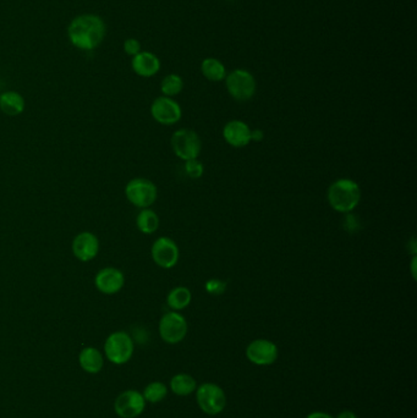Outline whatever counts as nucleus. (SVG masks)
<instances>
[{
    "instance_id": "nucleus-1",
    "label": "nucleus",
    "mask_w": 417,
    "mask_h": 418,
    "mask_svg": "<svg viewBox=\"0 0 417 418\" xmlns=\"http://www.w3.org/2000/svg\"><path fill=\"white\" fill-rule=\"evenodd\" d=\"M107 35L105 22L96 14H83L72 19L67 26V38L80 51L91 52L102 44Z\"/></svg>"
},
{
    "instance_id": "nucleus-2",
    "label": "nucleus",
    "mask_w": 417,
    "mask_h": 418,
    "mask_svg": "<svg viewBox=\"0 0 417 418\" xmlns=\"http://www.w3.org/2000/svg\"><path fill=\"white\" fill-rule=\"evenodd\" d=\"M327 200L335 212H352L360 203V186L351 179H338L330 186Z\"/></svg>"
},
{
    "instance_id": "nucleus-3",
    "label": "nucleus",
    "mask_w": 417,
    "mask_h": 418,
    "mask_svg": "<svg viewBox=\"0 0 417 418\" xmlns=\"http://www.w3.org/2000/svg\"><path fill=\"white\" fill-rule=\"evenodd\" d=\"M134 340L124 331H114L104 342L105 357L117 366L128 363L134 355Z\"/></svg>"
},
{
    "instance_id": "nucleus-4",
    "label": "nucleus",
    "mask_w": 417,
    "mask_h": 418,
    "mask_svg": "<svg viewBox=\"0 0 417 418\" xmlns=\"http://www.w3.org/2000/svg\"><path fill=\"white\" fill-rule=\"evenodd\" d=\"M196 401L202 412L216 416L227 406V395L222 387L214 383H203L196 389Z\"/></svg>"
},
{
    "instance_id": "nucleus-5",
    "label": "nucleus",
    "mask_w": 417,
    "mask_h": 418,
    "mask_svg": "<svg viewBox=\"0 0 417 418\" xmlns=\"http://www.w3.org/2000/svg\"><path fill=\"white\" fill-rule=\"evenodd\" d=\"M125 196L137 208H150L158 197L157 186L144 177H135L125 186Z\"/></svg>"
},
{
    "instance_id": "nucleus-6",
    "label": "nucleus",
    "mask_w": 417,
    "mask_h": 418,
    "mask_svg": "<svg viewBox=\"0 0 417 418\" xmlns=\"http://www.w3.org/2000/svg\"><path fill=\"white\" fill-rule=\"evenodd\" d=\"M170 143L176 157L182 160L197 159L201 153V139L194 130H178L171 136Z\"/></svg>"
},
{
    "instance_id": "nucleus-7",
    "label": "nucleus",
    "mask_w": 417,
    "mask_h": 418,
    "mask_svg": "<svg viewBox=\"0 0 417 418\" xmlns=\"http://www.w3.org/2000/svg\"><path fill=\"white\" fill-rule=\"evenodd\" d=\"M187 329L189 326L185 317L176 311L163 315L158 325L160 339L170 345H176L184 340L187 336Z\"/></svg>"
},
{
    "instance_id": "nucleus-8",
    "label": "nucleus",
    "mask_w": 417,
    "mask_h": 418,
    "mask_svg": "<svg viewBox=\"0 0 417 418\" xmlns=\"http://www.w3.org/2000/svg\"><path fill=\"white\" fill-rule=\"evenodd\" d=\"M225 85L229 94L239 102H246L256 93V80L246 70L237 69L225 78Z\"/></svg>"
},
{
    "instance_id": "nucleus-9",
    "label": "nucleus",
    "mask_w": 417,
    "mask_h": 418,
    "mask_svg": "<svg viewBox=\"0 0 417 418\" xmlns=\"http://www.w3.org/2000/svg\"><path fill=\"white\" fill-rule=\"evenodd\" d=\"M146 403L142 392L130 389L119 394L114 401V411L120 418H137L144 413Z\"/></svg>"
},
{
    "instance_id": "nucleus-10",
    "label": "nucleus",
    "mask_w": 417,
    "mask_h": 418,
    "mask_svg": "<svg viewBox=\"0 0 417 418\" xmlns=\"http://www.w3.org/2000/svg\"><path fill=\"white\" fill-rule=\"evenodd\" d=\"M246 358L256 366L267 367L278 360V346L267 339H256L246 347Z\"/></svg>"
},
{
    "instance_id": "nucleus-11",
    "label": "nucleus",
    "mask_w": 417,
    "mask_h": 418,
    "mask_svg": "<svg viewBox=\"0 0 417 418\" xmlns=\"http://www.w3.org/2000/svg\"><path fill=\"white\" fill-rule=\"evenodd\" d=\"M151 254L155 263L163 269H170L176 267L179 261V247L173 238L168 236H160L157 238L152 248Z\"/></svg>"
},
{
    "instance_id": "nucleus-12",
    "label": "nucleus",
    "mask_w": 417,
    "mask_h": 418,
    "mask_svg": "<svg viewBox=\"0 0 417 418\" xmlns=\"http://www.w3.org/2000/svg\"><path fill=\"white\" fill-rule=\"evenodd\" d=\"M151 115L158 124L170 126L179 123L182 116L180 105L170 97H158L151 105Z\"/></svg>"
},
{
    "instance_id": "nucleus-13",
    "label": "nucleus",
    "mask_w": 417,
    "mask_h": 418,
    "mask_svg": "<svg viewBox=\"0 0 417 418\" xmlns=\"http://www.w3.org/2000/svg\"><path fill=\"white\" fill-rule=\"evenodd\" d=\"M71 248L80 262H90L99 253V238L93 232H80L72 240Z\"/></svg>"
},
{
    "instance_id": "nucleus-14",
    "label": "nucleus",
    "mask_w": 417,
    "mask_h": 418,
    "mask_svg": "<svg viewBox=\"0 0 417 418\" xmlns=\"http://www.w3.org/2000/svg\"><path fill=\"white\" fill-rule=\"evenodd\" d=\"M94 285L104 295L118 294L124 288L125 275L120 269L105 267L101 269L94 278Z\"/></svg>"
},
{
    "instance_id": "nucleus-15",
    "label": "nucleus",
    "mask_w": 417,
    "mask_h": 418,
    "mask_svg": "<svg viewBox=\"0 0 417 418\" xmlns=\"http://www.w3.org/2000/svg\"><path fill=\"white\" fill-rule=\"evenodd\" d=\"M223 137L227 141L228 145L242 148L251 142V129L241 120H232L224 126Z\"/></svg>"
},
{
    "instance_id": "nucleus-16",
    "label": "nucleus",
    "mask_w": 417,
    "mask_h": 418,
    "mask_svg": "<svg viewBox=\"0 0 417 418\" xmlns=\"http://www.w3.org/2000/svg\"><path fill=\"white\" fill-rule=\"evenodd\" d=\"M131 67L134 73L141 78H152L160 71V62L153 53L139 52L133 57Z\"/></svg>"
},
{
    "instance_id": "nucleus-17",
    "label": "nucleus",
    "mask_w": 417,
    "mask_h": 418,
    "mask_svg": "<svg viewBox=\"0 0 417 418\" xmlns=\"http://www.w3.org/2000/svg\"><path fill=\"white\" fill-rule=\"evenodd\" d=\"M78 363L86 373L97 374L104 366L103 355L96 347L87 346L80 352Z\"/></svg>"
},
{
    "instance_id": "nucleus-18",
    "label": "nucleus",
    "mask_w": 417,
    "mask_h": 418,
    "mask_svg": "<svg viewBox=\"0 0 417 418\" xmlns=\"http://www.w3.org/2000/svg\"><path fill=\"white\" fill-rule=\"evenodd\" d=\"M26 107L25 98L16 91H6L0 94V110L9 116H17L24 113Z\"/></svg>"
},
{
    "instance_id": "nucleus-19",
    "label": "nucleus",
    "mask_w": 417,
    "mask_h": 418,
    "mask_svg": "<svg viewBox=\"0 0 417 418\" xmlns=\"http://www.w3.org/2000/svg\"><path fill=\"white\" fill-rule=\"evenodd\" d=\"M169 387L178 397H189L197 389L195 378L187 373H179L170 379Z\"/></svg>"
},
{
    "instance_id": "nucleus-20",
    "label": "nucleus",
    "mask_w": 417,
    "mask_h": 418,
    "mask_svg": "<svg viewBox=\"0 0 417 418\" xmlns=\"http://www.w3.org/2000/svg\"><path fill=\"white\" fill-rule=\"evenodd\" d=\"M192 301V294L190 289L186 286H176L173 290H170L169 294L167 296V305L169 306L171 311L185 310L187 306L190 305Z\"/></svg>"
},
{
    "instance_id": "nucleus-21",
    "label": "nucleus",
    "mask_w": 417,
    "mask_h": 418,
    "mask_svg": "<svg viewBox=\"0 0 417 418\" xmlns=\"http://www.w3.org/2000/svg\"><path fill=\"white\" fill-rule=\"evenodd\" d=\"M136 227L139 232L146 235L155 234L160 227V217L158 214L150 208L141 209L136 217Z\"/></svg>"
},
{
    "instance_id": "nucleus-22",
    "label": "nucleus",
    "mask_w": 417,
    "mask_h": 418,
    "mask_svg": "<svg viewBox=\"0 0 417 418\" xmlns=\"http://www.w3.org/2000/svg\"><path fill=\"white\" fill-rule=\"evenodd\" d=\"M202 75L212 82H219L227 78L225 67L214 58H207L201 64Z\"/></svg>"
},
{
    "instance_id": "nucleus-23",
    "label": "nucleus",
    "mask_w": 417,
    "mask_h": 418,
    "mask_svg": "<svg viewBox=\"0 0 417 418\" xmlns=\"http://www.w3.org/2000/svg\"><path fill=\"white\" fill-rule=\"evenodd\" d=\"M142 395H144L146 403H158L167 398L168 387L165 385L164 383L152 382L144 387Z\"/></svg>"
},
{
    "instance_id": "nucleus-24",
    "label": "nucleus",
    "mask_w": 417,
    "mask_h": 418,
    "mask_svg": "<svg viewBox=\"0 0 417 418\" xmlns=\"http://www.w3.org/2000/svg\"><path fill=\"white\" fill-rule=\"evenodd\" d=\"M184 88V81L182 78L176 75V73H170L167 75L160 83V91L164 94L165 97H174L178 96Z\"/></svg>"
},
{
    "instance_id": "nucleus-25",
    "label": "nucleus",
    "mask_w": 417,
    "mask_h": 418,
    "mask_svg": "<svg viewBox=\"0 0 417 418\" xmlns=\"http://www.w3.org/2000/svg\"><path fill=\"white\" fill-rule=\"evenodd\" d=\"M205 289H206L207 294L212 295V296H219L225 293L227 283L221 279H210L206 281Z\"/></svg>"
},
{
    "instance_id": "nucleus-26",
    "label": "nucleus",
    "mask_w": 417,
    "mask_h": 418,
    "mask_svg": "<svg viewBox=\"0 0 417 418\" xmlns=\"http://www.w3.org/2000/svg\"><path fill=\"white\" fill-rule=\"evenodd\" d=\"M185 171L191 179H200L203 175L205 166L198 159L185 160Z\"/></svg>"
},
{
    "instance_id": "nucleus-27",
    "label": "nucleus",
    "mask_w": 417,
    "mask_h": 418,
    "mask_svg": "<svg viewBox=\"0 0 417 418\" xmlns=\"http://www.w3.org/2000/svg\"><path fill=\"white\" fill-rule=\"evenodd\" d=\"M124 52L130 57H135L141 52V43L136 38H128L124 42Z\"/></svg>"
},
{
    "instance_id": "nucleus-28",
    "label": "nucleus",
    "mask_w": 417,
    "mask_h": 418,
    "mask_svg": "<svg viewBox=\"0 0 417 418\" xmlns=\"http://www.w3.org/2000/svg\"><path fill=\"white\" fill-rule=\"evenodd\" d=\"M263 139H264V134H263L262 130H251V141H253V142H261Z\"/></svg>"
},
{
    "instance_id": "nucleus-29",
    "label": "nucleus",
    "mask_w": 417,
    "mask_h": 418,
    "mask_svg": "<svg viewBox=\"0 0 417 418\" xmlns=\"http://www.w3.org/2000/svg\"><path fill=\"white\" fill-rule=\"evenodd\" d=\"M306 418H334L330 413L323 412V411H314L307 415Z\"/></svg>"
},
{
    "instance_id": "nucleus-30",
    "label": "nucleus",
    "mask_w": 417,
    "mask_h": 418,
    "mask_svg": "<svg viewBox=\"0 0 417 418\" xmlns=\"http://www.w3.org/2000/svg\"><path fill=\"white\" fill-rule=\"evenodd\" d=\"M334 418H357L356 413L351 410H343L341 412L338 413V416Z\"/></svg>"
},
{
    "instance_id": "nucleus-31",
    "label": "nucleus",
    "mask_w": 417,
    "mask_h": 418,
    "mask_svg": "<svg viewBox=\"0 0 417 418\" xmlns=\"http://www.w3.org/2000/svg\"><path fill=\"white\" fill-rule=\"evenodd\" d=\"M415 262H416V257L414 256V259H412V275L415 277Z\"/></svg>"
}]
</instances>
